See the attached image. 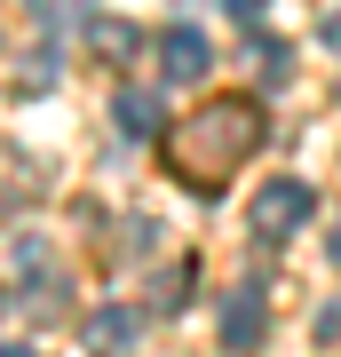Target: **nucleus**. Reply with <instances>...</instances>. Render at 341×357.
I'll return each instance as SVG.
<instances>
[{"mask_svg":"<svg viewBox=\"0 0 341 357\" xmlns=\"http://www.w3.org/2000/svg\"><path fill=\"white\" fill-rule=\"evenodd\" d=\"M310 183H262V191H254V230H262V238H294V230H302L310 222Z\"/></svg>","mask_w":341,"mask_h":357,"instance_id":"obj_1","label":"nucleus"},{"mask_svg":"<svg viewBox=\"0 0 341 357\" xmlns=\"http://www.w3.org/2000/svg\"><path fill=\"white\" fill-rule=\"evenodd\" d=\"M159 64H167V79H175V88H199L215 56H206V40H199V32H175V40L159 48Z\"/></svg>","mask_w":341,"mask_h":357,"instance_id":"obj_2","label":"nucleus"},{"mask_svg":"<svg viewBox=\"0 0 341 357\" xmlns=\"http://www.w3.org/2000/svg\"><path fill=\"white\" fill-rule=\"evenodd\" d=\"M127 342H135V310H103V318H88V349L96 357H119Z\"/></svg>","mask_w":341,"mask_h":357,"instance_id":"obj_3","label":"nucleus"},{"mask_svg":"<svg viewBox=\"0 0 341 357\" xmlns=\"http://www.w3.org/2000/svg\"><path fill=\"white\" fill-rule=\"evenodd\" d=\"M48 32H88V0H32Z\"/></svg>","mask_w":341,"mask_h":357,"instance_id":"obj_4","label":"nucleus"},{"mask_svg":"<svg viewBox=\"0 0 341 357\" xmlns=\"http://www.w3.org/2000/svg\"><path fill=\"white\" fill-rule=\"evenodd\" d=\"M119 128H127V135H151V128H159V103H151V96H119Z\"/></svg>","mask_w":341,"mask_h":357,"instance_id":"obj_5","label":"nucleus"},{"mask_svg":"<svg viewBox=\"0 0 341 357\" xmlns=\"http://www.w3.org/2000/svg\"><path fill=\"white\" fill-rule=\"evenodd\" d=\"M230 342H262V302H230Z\"/></svg>","mask_w":341,"mask_h":357,"instance_id":"obj_6","label":"nucleus"},{"mask_svg":"<svg viewBox=\"0 0 341 357\" xmlns=\"http://www.w3.org/2000/svg\"><path fill=\"white\" fill-rule=\"evenodd\" d=\"M222 8H230V16H262V0H222Z\"/></svg>","mask_w":341,"mask_h":357,"instance_id":"obj_7","label":"nucleus"},{"mask_svg":"<svg viewBox=\"0 0 341 357\" xmlns=\"http://www.w3.org/2000/svg\"><path fill=\"white\" fill-rule=\"evenodd\" d=\"M0 357H48V349H24V342H0Z\"/></svg>","mask_w":341,"mask_h":357,"instance_id":"obj_8","label":"nucleus"},{"mask_svg":"<svg viewBox=\"0 0 341 357\" xmlns=\"http://www.w3.org/2000/svg\"><path fill=\"white\" fill-rule=\"evenodd\" d=\"M333 262H341V230H333Z\"/></svg>","mask_w":341,"mask_h":357,"instance_id":"obj_9","label":"nucleus"}]
</instances>
